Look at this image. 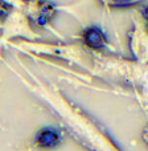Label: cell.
<instances>
[{
  "label": "cell",
  "instance_id": "1",
  "mask_svg": "<svg viewBox=\"0 0 148 151\" xmlns=\"http://www.w3.org/2000/svg\"><path fill=\"white\" fill-rule=\"evenodd\" d=\"M61 131L56 127H44L37 133L36 145L41 149H53L61 143Z\"/></svg>",
  "mask_w": 148,
  "mask_h": 151
},
{
  "label": "cell",
  "instance_id": "2",
  "mask_svg": "<svg viewBox=\"0 0 148 151\" xmlns=\"http://www.w3.org/2000/svg\"><path fill=\"white\" fill-rule=\"evenodd\" d=\"M85 42L93 49H101L104 45V35L99 28H89L83 33Z\"/></svg>",
  "mask_w": 148,
  "mask_h": 151
},
{
  "label": "cell",
  "instance_id": "3",
  "mask_svg": "<svg viewBox=\"0 0 148 151\" xmlns=\"http://www.w3.org/2000/svg\"><path fill=\"white\" fill-rule=\"evenodd\" d=\"M117 5H130L134 3V0H114Z\"/></svg>",
  "mask_w": 148,
  "mask_h": 151
},
{
  "label": "cell",
  "instance_id": "4",
  "mask_svg": "<svg viewBox=\"0 0 148 151\" xmlns=\"http://www.w3.org/2000/svg\"><path fill=\"white\" fill-rule=\"evenodd\" d=\"M143 16H144V17H146L147 20H148V5H147V7L143 9Z\"/></svg>",
  "mask_w": 148,
  "mask_h": 151
}]
</instances>
